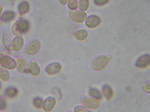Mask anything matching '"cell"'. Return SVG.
Returning a JSON list of instances; mask_svg holds the SVG:
<instances>
[{
    "mask_svg": "<svg viewBox=\"0 0 150 112\" xmlns=\"http://www.w3.org/2000/svg\"><path fill=\"white\" fill-rule=\"evenodd\" d=\"M60 70V65L57 63H54L47 66L46 71L49 75H54L59 73Z\"/></svg>",
    "mask_w": 150,
    "mask_h": 112,
    "instance_id": "cell-4",
    "label": "cell"
},
{
    "mask_svg": "<svg viewBox=\"0 0 150 112\" xmlns=\"http://www.w3.org/2000/svg\"><path fill=\"white\" fill-rule=\"evenodd\" d=\"M88 36V32L86 30H83V29L78 30L75 33V37L77 40H81V41L85 40L87 38Z\"/></svg>",
    "mask_w": 150,
    "mask_h": 112,
    "instance_id": "cell-8",
    "label": "cell"
},
{
    "mask_svg": "<svg viewBox=\"0 0 150 112\" xmlns=\"http://www.w3.org/2000/svg\"><path fill=\"white\" fill-rule=\"evenodd\" d=\"M145 89L146 91L150 93V83L147 84L145 86Z\"/></svg>",
    "mask_w": 150,
    "mask_h": 112,
    "instance_id": "cell-15",
    "label": "cell"
},
{
    "mask_svg": "<svg viewBox=\"0 0 150 112\" xmlns=\"http://www.w3.org/2000/svg\"><path fill=\"white\" fill-rule=\"evenodd\" d=\"M100 23V19L99 17L95 15L88 17L86 21V24L88 27L93 28L98 26Z\"/></svg>",
    "mask_w": 150,
    "mask_h": 112,
    "instance_id": "cell-3",
    "label": "cell"
},
{
    "mask_svg": "<svg viewBox=\"0 0 150 112\" xmlns=\"http://www.w3.org/2000/svg\"><path fill=\"white\" fill-rule=\"evenodd\" d=\"M75 112H89L87 109L82 107L78 106L75 108Z\"/></svg>",
    "mask_w": 150,
    "mask_h": 112,
    "instance_id": "cell-14",
    "label": "cell"
},
{
    "mask_svg": "<svg viewBox=\"0 0 150 112\" xmlns=\"http://www.w3.org/2000/svg\"><path fill=\"white\" fill-rule=\"evenodd\" d=\"M109 0H94V3L98 6H103L108 3Z\"/></svg>",
    "mask_w": 150,
    "mask_h": 112,
    "instance_id": "cell-13",
    "label": "cell"
},
{
    "mask_svg": "<svg viewBox=\"0 0 150 112\" xmlns=\"http://www.w3.org/2000/svg\"><path fill=\"white\" fill-rule=\"evenodd\" d=\"M68 1H69V0H59L60 3L63 5H66Z\"/></svg>",
    "mask_w": 150,
    "mask_h": 112,
    "instance_id": "cell-16",
    "label": "cell"
},
{
    "mask_svg": "<svg viewBox=\"0 0 150 112\" xmlns=\"http://www.w3.org/2000/svg\"><path fill=\"white\" fill-rule=\"evenodd\" d=\"M71 16L74 21L81 23L84 22L86 19L87 15L86 13L82 11H76L71 12Z\"/></svg>",
    "mask_w": 150,
    "mask_h": 112,
    "instance_id": "cell-2",
    "label": "cell"
},
{
    "mask_svg": "<svg viewBox=\"0 0 150 112\" xmlns=\"http://www.w3.org/2000/svg\"><path fill=\"white\" fill-rule=\"evenodd\" d=\"M78 3L77 0H70L68 3V7L71 10H75L78 8Z\"/></svg>",
    "mask_w": 150,
    "mask_h": 112,
    "instance_id": "cell-11",
    "label": "cell"
},
{
    "mask_svg": "<svg viewBox=\"0 0 150 112\" xmlns=\"http://www.w3.org/2000/svg\"><path fill=\"white\" fill-rule=\"evenodd\" d=\"M55 104V100L53 97H48L46 99L44 104V109L46 112L51 111L54 107Z\"/></svg>",
    "mask_w": 150,
    "mask_h": 112,
    "instance_id": "cell-6",
    "label": "cell"
},
{
    "mask_svg": "<svg viewBox=\"0 0 150 112\" xmlns=\"http://www.w3.org/2000/svg\"><path fill=\"white\" fill-rule=\"evenodd\" d=\"M150 63V56L146 55L143 56L140 58L137 61V66L141 68L146 67Z\"/></svg>",
    "mask_w": 150,
    "mask_h": 112,
    "instance_id": "cell-5",
    "label": "cell"
},
{
    "mask_svg": "<svg viewBox=\"0 0 150 112\" xmlns=\"http://www.w3.org/2000/svg\"><path fill=\"white\" fill-rule=\"evenodd\" d=\"M89 6V1L88 0H80L79 1V7L82 11H86L88 9Z\"/></svg>",
    "mask_w": 150,
    "mask_h": 112,
    "instance_id": "cell-10",
    "label": "cell"
},
{
    "mask_svg": "<svg viewBox=\"0 0 150 112\" xmlns=\"http://www.w3.org/2000/svg\"><path fill=\"white\" fill-rule=\"evenodd\" d=\"M109 58L105 56H101L97 58L93 61V68L96 70H100L105 68L108 63Z\"/></svg>",
    "mask_w": 150,
    "mask_h": 112,
    "instance_id": "cell-1",
    "label": "cell"
},
{
    "mask_svg": "<svg viewBox=\"0 0 150 112\" xmlns=\"http://www.w3.org/2000/svg\"><path fill=\"white\" fill-rule=\"evenodd\" d=\"M103 93L107 99H110L113 95L112 88L108 86H105L103 87Z\"/></svg>",
    "mask_w": 150,
    "mask_h": 112,
    "instance_id": "cell-9",
    "label": "cell"
},
{
    "mask_svg": "<svg viewBox=\"0 0 150 112\" xmlns=\"http://www.w3.org/2000/svg\"><path fill=\"white\" fill-rule=\"evenodd\" d=\"M90 94L93 97L97 99H100L101 98V94L98 90L94 88H92L90 90Z\"/></svg>",
    "mask_w": 150,
    "mask_h": 112,
    "instance_id": "cell-12",
    "label": "cell"
},
{
    "mask_svg": "<svg viewBox=\"0 0 150 112\" xmlns=\"http://www.w3.org/2000/svg\"><path fill=\"white\" fill-rule=\"evenodd\" d=\"M83 104L88 108L94 109L98 106V101L91 98H86L83 101Z\"/></svg>",
    "mask_w": 150,
    "mask_h": 112,
    "instance_id": "cell-7",
    "label": "cell"
}]
</instances>
